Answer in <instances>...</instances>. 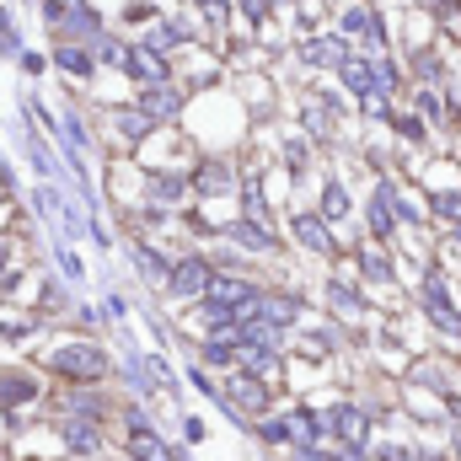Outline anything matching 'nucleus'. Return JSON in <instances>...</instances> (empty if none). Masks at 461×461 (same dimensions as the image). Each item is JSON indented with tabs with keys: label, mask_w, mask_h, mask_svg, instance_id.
<instances>
[{
	"label": "nucleus",
	"mask_w": 461,
	"mask_h": 461,
	"mask_svg": "<svg viewBox=\"0 0 461 461\" xmlns=\"http://www.w3.org/2000/svg\"><path fill=\"white\" fill-rule=\"evenodd\" d=\"M199 359L230 370V365H236V344H230V339H204V344H199Z\"/></svg>",
	"instance_id": "obj_26"
},
{
	"label": "nucleus",
	"mask_w": 461,
	"mask_h": 461,
	"mask_svg": "<svg viewBox=\"0 0 461 461\" xmlns=\"http://www.w3.org/2000/svg\"><path fill=\"white\" fill-rule=\"evenodd\" d=\"M183 435H188V440H204L210 429H204V419H188V424H183Z\"/></svg>",
	"instance_id": "obj_39"
},
{
	"label": "nucleus",
	"mask_w": 461,
	"mask_h": 461,
	"mask_svg": "<svg viewBox=\"0 0 461 461\" xmlns=\"http://www.w3.org/2000/svg\"><path fill=\"white\" fill-rule=\"evenodd\" d=\"M392 188H397V183H375V194H370V204H365V221H370V236H375V241H386V236L397 230Z\"/></svg>",
	"instance_id": "obj_18"
},
{
	"label": "nucleus",
	"mask_w": 461,
	"mask_h": 461,
	"mask_svg": "<svg viewBox=\"0 0 461 461\" xmlns=\"http://www.w3.org/2000/svg\"><path fill=\"white\" fill-rule=\"evenodd\" d=\"M16 59H22V76H43L49 70V54H32V49H22Z\"/></svg>",
	"instance_id": "obj_36"
},
{
	"label": "nucleus",
	"mask_w": 461,
	"mask_h": 461,
	"mask_svg": "<svg viewBox=\"0 0 461 461\" xmlns=\"http://www.w3.org/2000/svg\"><path fill=\"white\" fill-rule=\"evenodd\" d=\"M49 370L65 375L70 386H76V381H81V386H97V381L113 370V359H108V348H97V344H65V348L49 354Z\"/></svg>",
	"instance_id": "obj_1"
},
{
	"label": "nucleus",
	"mask_w": 461,
	"mask_h": 461,
	"mask_svg": "<svg viewBox=\"0 0 461 461\" xmlns=\"http://www.w3.org/2000/svg\"><path fill=\"white\" fill-rule=\"evenodd\" d=\"M194 5H199V22H204V32L226 38V32H230V0H194Z\"/></svg>",
	"instance_id": "obj_23"
},
{
	"label": "nucleus",
	"mask_w": 461,
	"mask_h": 461,
	"mask_svg": "<svg viewBox=\"0 0 461 461\" xmlns=\"http://www.w3.org/2000/svg\"><path fill=\"white\" fill-rule=\"evenodd\" d=\"M397 86H402V70H397V59H386V54H381V59H375V92H386V97H392Z\"/></svg>",
	"instance_id": "obj_28"
},
{
	"label": "nucleus",
	"mask_w": 461,
	"mask_h": 461,
	"mask_svg": "<svg viewBox=\"0 0 461 461\" xmlns=\"http://www.w3.org/2000/svg\"><path fill=\"white\" fill-rule=\"evenodd\" d=\"M226 194H236V172H230V161L226 156H204L199 172H194V199L215 204V199H226Z\"/></svg>",
	"instance_id": "obj_8"
},
{
	"label": "nucleus",
	"mask_w": 461,
	"mask_h": 461,
	"mask_svg": "<svg viewBox=\"0 0 461 461\" xmlns=\"http://www.w3.org/2000/svg\"><path fill=\"white\" fill-rule=\"evenodd\" d=\"M49 65H59L70 81H92L97 76V59H92V49L86 43H76V38H54V49H49Z\"/></svg>",
	"instance_id": "obj_9"
},
{
	"label": "nucleus",
	"mask_w": 461,
	"mask_h": 461,
	"mask_svg": "<svg viewBox=\"0 0 461 461\" xmlns=\"http://www.w3.org/2000/svg\"><path fill=\"white\" fill-rule=\"evenodd\" d=\"M226 241H236L241 252H252V258H268V252H279V241H274V230H268V221H252V215H241V221H230L226 230H221Z\"/></svg>",
	"instance_id": "obj_11"
},
{
	"label": "nucleus",
	"mask_w": 461,
	"mask_h": 461,
	"mask_svg": "<svg viewBox=\"0 0 461 461\" xmlns=\"http://www.w3.org/2000/svg\"><path fill=\"white\" fill-rule=\"evenodd\" d=\"M456 413H461V402H456Z\"/></svg>",
	"instance_id": "obj_43"
},
{
	"label": "nucleus",
	"mask_w": 461,
	"mask_h": 461,
	"mask_svg": "<svg viewBox=\"0 0 461 461\" xmlns=\"http://www.w3.org/2000/svg\"><path fill=\"white\" fill-rule=\"evenodd\" d=\"M424 461H435V456H424Z\"/></svg>",
	"instance_id": "obj_44"
},
{
	"label": "nucleus",
	"mask_w": 461,
	"mask_h": 461,
	"mask_svg": "<svg viewBox=\"0 0 461 461\" xmlns=\"http://www.w3.org/2000/svg\"><path fill=\"white\" fill-rule=\"evenodd\" d=\"M440 221H451V226H461V194H435V204H429Z\"/></svg>",
	"instance_id": "obj_34"
},
{
	"label": "nucleus",
	"mask_w": 461,
	"mask_h": 461,
	"mask_svg": "<svg viewBox=\"0 0 461 461\" xmlns=\"http://www.w3.org/2000/svg\"><path fill=\"white\" fill-rule=\"evenodd\" d=\"M328 306H333V312H344V317H359V312H365V301L348 290L344 279H333V285H328Z\"/></svg>",
	"instance_id": "obj_25"
},
{
	"label": "nucleus",
	"mask_w": 461,
	"mask_h": 461,
	"mask_svg": "<svg viewBox=\"0 0 461 461\" xmlns=\"http://www.w3.org/2000/svg\"><path fill=\"white\" fill-rule=\"evenodd\" d=\"M348 210H354V204H348V188L339 177H328V183H322V215H328V221H344Z\"/></svg>",
	"instance_id": "obj_24"
},
{
	"label": "nucleus",
	"mask_w": 461,
	"mask_h": 461,
	"mask_svg": "<svg viewBox=\"0 0 461 461\" xmlns=\"http://www.w3.org/2000/svg\"><path fill=\"white\" fill-rule=\"evenodd\" d=\"M5 263H11V241L0 236V274H5Z\"/></svg>",
	"instance_id": "obj_40"
},
{
	"label": "nucleus",
	"mask_w": 461,
	"mask_h": 461,
	"mask_svg": "<svg viewBox=\"0 0 461 461\" xmlns=\"http://www.w3.org/2000/svg\"><path fill=\"white\" fill-rule=\"evenodd\" d=\"M456 241H461V226H456Z\"/></svg>",
	"instance_id": "obj_42"
},
{
	"label": "nucleus",
	"mask_w": 461,
	"mask_h": 461,
	"mask_svg": "<svg viewBox=\"0 0 461 461\" xmlns=\"http://www.w3.org/2000/svg\"><path fill=\"white\" fill-rule=\"evenodd\" d=\"M413 108H419V118H424V123H446V113H451V108L440 103V92H435V86H424V92L413 97Z\"/></svg>",
	"instance_id": "obj_27"
},
{
	"label": "nucleus",
	"mask_w": 461,
	"mask_h": 461,
	"mask_svg": "<svg viewBox=\"0 0 461 461\" xmlns=\"http://www.w3.org/2000/svg\"><path fill=\"white\" fill-rule=\"evenodd\" d=\"M156 16H161L156 0H129V5H123V22H156Z\"/></svg>",
	"instance_id": "obj_35"
},
{
	"label": "nucleus",
	"mask_w": 461,
	"mask_h": 461,
	"mask_svg": "<svg viewBox=\"0 0 461 461\" xmlns=\"http://www.w3.org/2000/svg\"><path fill=\"white\" fill-rule=\"evenodd\" d=\"M290 230H295V241H301L306 252H317V258H328V252L339 247V241H333V221H328L322 210H317V215H312V210L290 215Z\"/></svg>",
	"instance_id": "obj_10"
},
{
	"label": "nucleus",
	"mask_w": 461,
	"mask_h": 461,
	"mask_svg": "<svg viewBox=\"0 0 461 461\" xmlns=\"http://www.w3.org/2000/svg\"><path fill=\"white\" fill-rule=\"evenodd\" d=\"M392 123H397V134H402V140H413V145H424V134H429L419 113H392Z\"/></svg>",
	"instance_id": "obj_30"
},
{
	"label": "nucleus",
	"mask_w": 461,
	"mask_h": 461,
	"mask_svg": "<svg viewBox=\"0 0 461 461\" xmlns=\"http://www.w3.org/2000/svg\"><path fill=\"white\" fill-rule=\"evenodd\" d=\"M59 440H65V451H70V456H97V451H103V424H97V419H76V413H70V419L59 424Z\"/></svg>",
	"instance_id": "obj_15"
},
{
	"label": "nucleus",
	"mask_w": 461,
	"mask_h": 461,
	"mask_svg": "<svg viewBox=\"0 0 461 461\" xmlns=\"http://www.w3.org/2000/svg\"><path fill=\"white\" fill-rule=\"evenodd\" d=\"M118 76H129L134 86H161V81H172V76H177V65H172L167 54H156V49L140 38V43H129V49H123Z\"/></svg>",
	"instance_id": "obj_4"
},
{
	"label": "nucleus",
	"mask_w": 461,
	"mask_h": 461,
	"mask_svg": "<svg viewBox=\"0 0 461 461\" xmlns=\"http://www.w3.org/2000/svg\"><path fill=\"white\" fill-rule=\"evenodd\" d=\"M226 402L241 413V419H263V413H268V381L252 375V370H230Z\"/></svg>",
	"instance_id": "obj_7"
},
{
	"label": "nucleus",
	"mask_w": 461,
	"mask_h": 461,
	"mask_svg": "<svg viewBox=\"0 0 461 461\" xmlns=\"http://www.w3.org/2000/svg\"><path fill=\"white\" fill-rule=\"evenodd\" d=\"M210 279H215V263H210L204 252H183V258H172V268H167V295H172V301H204Z\"/></svg>",
	"instance_id": "obj_2"
},
{
	"label": "nucleus",
	"mask_w": 461,
	"mask_h": 461,
	"mask_svg": "<svg viewBox=\"0 0 461 461\" xmlns=\"http://www.w3.org/2000/svg\"><path fill=\"white\" fill-rule=\"evenodd\" d=\"M339 86H344L348 97H359V103H365V97L375 92V59H370V54L344 59V65H339Z\"/></svg>",
	"instance_id": "obj_19"
},
{
	"label": "nucleus",
	"mask_w": 461,
	"mask_h": 461,
	"mask_svg": "<svg viewBox=\"0 0 461 461\" xmlns=\"http://www.w3.org/2000/svg\"><path fill=\"white\" fill-rule=\"evenodd\" d=\"M129 258H134V268H140L150 285H167V268H172V258H167V252H156L150 241H129Z\"/></svg>",
	"instance_id": "obj_22"
},
{
	"label": "nucleus",
	"mask_w": 461,
	"mask_h": 461,
	"mask_svg": "<svg viewBox=\"0 0 461 461\" xmlns=\"http://www.w3.org/2000/svg\"><path fill=\"white\" fill-rule=\"evenodd\" d=\"M156 129H161V123L145 113L140 103H129V108H113V134L123 140V145H145V140H150Z\"/></svg>",
	"instance_id": "obj_17"
},
{
	"label": "nucleus",
	"mask_w": 461,
	"mask_h": 461,
	"mask_svg": "<svg viewBox=\"0 0 461 461\" xmlns=\"http://www.w3.org/2000/svg\"><path fill=\"white\" fill-rule=\"evenodd\" d=\"M274 5H301V0H274Z\"/></svg>",
	"instance_id": "obj_41"
},
{
	"label": "nucleus",
	"mask_w": 461,
	"mask_h": 461,
	"mask_svg": "<svg viewBox=\"0 0 461 461\" xmlns=\"http://www.w3.org/2000/svg\"><path fill=\"white\" fill-rule=\"evenodd\" d=\"M97 32H108V27H103V11H97L92 0H81V5L65 16V27H59L54 38H76V43H92Z\"/></svg>",
	"instance_id": "obj_20"
},
{
	"label": "nucleus",
	"mask_w": 461,
	"mask_h": 461,
	"mask_svg": "<svg viewBox=\"0 0 461 461\" xmlns=\"http://www.w3.org/2000/svg\"><path fill=\"white\" fill-rule=\"evenodd\" d=\"M290 461H339V456H328L322 446H295V456Z\"/></svg>",
	"instance_id": "obj_38"
},
{
	"label": "nucleus",
	"mask_w": 461,
	"mask_h": 461,
	"mask_svg": "<svg viewBox=\"0 0 461 461\" xmlns=\"http://www.w3.org/2000/svg\"><path fill=\"white\" fill-rule=\"evenodd\" d=\"M22 402H38V381L22 375V370H0V408H22Z\"/></svg>",
	"instance_id": "obj_21"
},
{
	"label": "nucleus",
	"mask_w": 461,
	"mask_h": 461,
	"mask_svg": "<svg viewBox=\"0 0 461 461\" xmlns=\"http://www.w3.org/2000/svg\"><path fill=\"white\" fill-rule=\"evenodd\" d=\"M375 461H419V456H413L408 446H381V451H375Z\"/></svg>",
	"instance_id": "obj_37"
},
{
	"label": "nucleus",
	"mask_w": 461,
	"mask_h": 461,
	"mask_svg": "<svg viewBox=\"0 0 461 461\" xmlns=\"http://www.w3.org/2000/svg\"><path fill=\"white\" fill-rule=\"evenodd\" d=\"M241 16H247L252 27H268V22H274V0H241Z\"/></svg>",
	"instance_id": "obj_33"
},
{
	"label": "nucleus",
	"mask_w": 461,
	"mask_h": 461,
	"mask_svg": "<svg viewBox=\"0 0 461 461\" xmlns=\"http://www.w3.org/2000/svg\"><path fill=\"white\" fill-rule=\"evenodd\" d=\"M258 435L268 446H290V419H258Z\"/></svg>",
	"instance_id": "obj_32"
},
{
	"label": "nucleus",
	"mask_w": 461,
	"mask_h": 461,
	"mask_svg": "<svg viewBox=\"0 0 461 461\" xmlns=\"http://www.w3.org/2000/svg\"><path fill=\"white\" fill-rule=\"evenodd\" d=\"M188 194H194V177H188V172H150V177H145V199L161 204V210H177Z\"/></svg>",
	"instance_id": "obj_13"
},
{
	"label": "nucleus",
	"mask_w": 461,
	"mask_h": 461,
	"mask_svg": "<svg viewBox=\"0 0 461 461\" xmlns=\"http://www.w3.org/2000/svg\"><path fill=\"white\" fill-rule=\"evenodd\" d=\"M306 161H312V145H306V140H301V134H295V140H285V167H290V172H295V177H301V172H306Z\"/></svg>",
	"instance_id": "obj_29"
},
{
	"label": "nucleus",
	"mask_w": 461,
	"mask_h": 461,
	"mask_svg": "<svg viewBox=\"0 0 461 461\" xmlns=\"http://www.w3.org/2000/svg\"><path fill=\"white\" fill-rule=\"evenodd\" d=\"M247 317L274 322V328H290V322L301 317V295H290V290H263V295H258V306H252ZM247 317H241V322H247Z\"/></svg>",
	"instance_id": "obj_14"
},
{
	"label": "nucleus",
	"mask_w": 461,
	"mask_h": 461,
	"mask_svg": "<svg viewBox=\"0 0 461 461\" xmlns=\"http://www.w3.org/2000/svg\"><path fill=\"white\" fill-rule=\"evenodd\" d=\"M328 429H333L344 446H365V440H370V413L354 408V402H339V408L328 413Z\"/></svg>",
	"instance_id": "obj_16"
},
{
	"label": "nucleus",
	"mask_w": 461,
	"mask_h": 461,
	"mask_svg": "<svg viewBox=\"0 0 461 461\" xmlns=\"http://www.w3.org/2000/svg\"><path fill=\"white\" fill-rule=\"evenodd\" d=\"M295 59H301L306 70H339L344 59H354V43H348L339 27H333V32H306V38L295 43Z\"/></svg>",
	"instance_id": "obj_3"
},
{
	"label": "nucleus",
	"mask_w": 461,
	"mask_h": 461,
	"mask_svg": "<svg viewBox=\"0 0 461 461\" xmlns=\"http://www.w3.org/2000/svg\"><path fill=\"white\" fill-rule=\"evenodd\" d=\"M359 268H365V279H381V285H386V279H392V263H386V258H381V252H370V247H365V252H359Z\"/></svg>",
	"instance_id": "obj_31"
},
{
	"label": "nucleus",
	"mask_w": 461,
	"mask_h": 461,
	"mask_svg": "<svg viewBox=\"0 0 461 461\" xmlns=\"http://www.w3.org/2000/svg\"><path fill=\"white\" fill-rule=\"evenodd\" d=\"M134 103L156 118V123H177L183 108H188V86H183L177 76H172V81H161V86H134Z\"/></svg>",
	"instance_id": "obj_6"
},
{
	"label": "nucleus",
	"mask_w": 461,
	"mask_h": 461,
	"mask_svg": "<svg viewBox=\"0 0 461 461\" xmlns=\"http://www.w3.org/2000/svg\"><path fill=\"white\" fill-rule=\"evenodd\" d=\"M339 32H344L348 43H359L365 54L386 49V22H381V11H375V5H365V0H354V5L339 11Z\"/></svg>",
	"instance_id": "obj_5"
},
{
	"label": "nucleus",
	"mask_w": 461,
	"mask_h": 461,
	"mask_svg": "<svg viewBox=\"0 0 461 461\" xmlns=\"http://www.w3.org/2000/svg\"><path fill=\"white\" fill-rule=\"evenodd\" d=\"M419 295H424V312H429V322H435L446 339H461V312L451 306V295H446V285H440L435 274L424 279V290H419Z\"/></svg>",
	"instance_id": "obj_12"
}]
</instances>
